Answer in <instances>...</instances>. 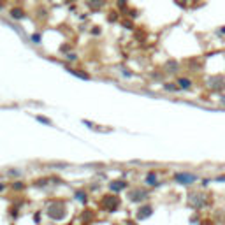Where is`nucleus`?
Segmentation results:
<instances>
[{
	"mask_svg": "<svg viewBox=\"0 0 225 225\" xmlns=\"http://www.w3.org/2000/svg\"><path fill=\"white\" fill-rule=\"evenodd\" d=\"M190 202L194 204L195 207H202L204 204H206V199L201 197L199 194H192V195H190Z\"/></svg>",
	"mask_w": 225,
	"mask_h": 225,
	"instance_id": "2",
	"label": "nucleus"
},
{
	"mask_svg": "<svg viewBox=\"0 0 225 225\" xmlns=\"http://www.w3.org/2000/svg\"><path fill=\"white\" fill-rule=\"evenodd\" d=\"M202 225H215V223H213V222H209V220H207V222H202Z\"/></svg>",
	"mask_w": 225,
	"mask_h": 225,
	"instance_id": "5",
	"label": "nucleus"
},
{
	"mask_svg": "<svg viewBox=\"0 0 225 225\" xmlns=\"http://www.w3.org/2000/svg\"><path fill=\"white\" fill-rule=\"evenodd\" d=\"M178 83L181 84V88H185V90H188L190 86H192V81H188V79H183V78H181V79L178 81Z\"/></svg>",
	"mask_w": 225,
	"mask_h": 225,
	"instance_id": "3",
	"label": "nucleus"
},
{
	"mask_svg": "<svg viewBox=\"0 0 225 225\" xmlns=\"http://www.w3.org/2000/svg\"><path fill=\"white\" fill-rule=\"evenodd\" d=\"M216 34H220V35H225V27H222V28H220V30L216 32Z\"/></svg>",
	"mask_w": 225,
	"mask_h": 225,
	"instance_id": "4",
	"label": "nucleus"
},
{
	"mask_svg": "<svg viewBox=\"0 0 225 225\" xmlns=\"http://www.w3.org/2000/svg\"><path fill=\"white\" fill-rule=\"evenodd\" d=\"M174 181H178L179 185H192L197 181V176L190 174V172H178V174H174Z\"/></svg>",
	"mask_w": 225,
	"mask_h": 225,
	"instance_id": "1",
	"label": "nucleus"
}]
</instances>
